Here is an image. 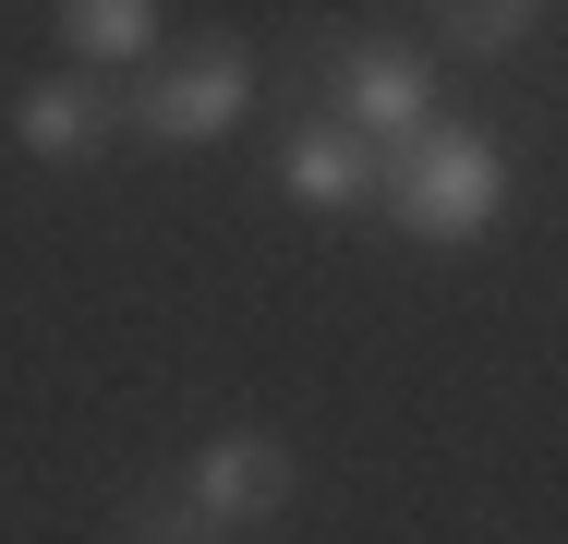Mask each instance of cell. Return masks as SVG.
Wrapping results in <instances>:
<instances>
[{
	"instance_id": "3957f363",
	"label": "cell",
	"mask_w": 568,
	"mask_h": 544,
	"mask_svg": "<svg viewBox=\"0 0 568 544\" xmlns=\"http://www.w3.org/2000/svg\"><path fill=\"white\" fill-rule=\"evenodd\" d=\"M254 85H266L254 37H230V24H206L194 49H170V61H145L133 85H110V98H121V145H158V158H194V145H219V133H242V109H254Z\"/></svg>"
},
{
	"instance_id": "8992f818",
	"label": "cell",
	"mask_w": 568,
	"mask_h": 544,
	"mask_svg": "<svg viewBox=\"0 0 568 544\" xmlns=\"http://www.w3.org/2000/svg\"><path fill=\"white\" fill-rule=\"evenodd\" d=\"M12 145L37 170H85V158L121 145V98L85 85V73H37V85H12Z\"/></svg>"
},
{
	"instance_id": "6da1fadb",
	"label": "cell",
	"mask_w": 568,
	"mask_h": 544,
	"mask_svg": "<svg viewBox=\"0 0 568 544\" xmlns=\"http://www.w3.org/2000/svg\"><path fill=\"white\" fill-rule=\"evenodd\" d=\"M520 194V121H496V109H448L436 133H412L399 158H387V230L399 242H424V254H459V242H484L496 218Z\"/></svg>"
},
{
	"instance_id": "52a82bcc",
	"label": "cell",
	"mask_w": 568,
	"mask_h": 544,
	"mask_svg": "<svg viewBox=\"0 0 568 544\" xmlns=\"http://www.w3.org/2000/svg\"><path fill=\"white\" fill-rule=\"evenodd\" d=\"M49 24H61V73L85 85H133L158 61V0H49Z\"/></svg>"
},
{
	"instance_id": "5b68a950",
	"label": "cell",
	"mask_w": 568,
	"mask_h": 544,
	"mask_svg": "<svg viewBox=\"0 0 568 544\" xmlns=\"http://www.w3.org/2000/svg\"><path fill=\"white\" fill-rule=\"evenodd\" d=\"M266 182H278L291 206H315V218H375L387 206V145H363L327 109H291L278 145H266Z\"/></svg>"
},
{
	"instance_id": "277c9868",
	"label": "cell",
	"mask_w": 568,
	"mask_h": 544,
	"mask_svg": "<svg viewBox=\"0 0 568 544\" xmlns=\"http://www.w3.org/2000/svg\"><path fill=\"white\" fill-rule=\"evenodd\" d=\"M182 496L219 521V533H266V521H291L303 508V447L278 424H219V435H194L182 447Z\"/></svg>"
},
{
	"instance_id": "7a4b0ae2",
	"label": "cell",
	"mask_w": 568,
	"mask_h": 544,
	"mask_svg": "<svg viewBox=\"0 0 568 544\" xmlns=\"http://www.w3.org/2000/svg\"><path fill=\"white\" fill-rule=\"evenodd\" d=\"M291 85H303V109L351 121V133L387 145V158L448 121V61H436L424 37H399V24H327V37H303V49H291Z\"/></svg>"
},
{
	"instance_id": "9c48e42d",
	"label": "cell",
	"mask_w": 568,
	"mask_h": 544,
	"mask_svg": "<svg viewBox=\"0 0 568 544\" xmlns=\"http://www.w3.org/2000/svg\"><path fill=\"white\" fill-rule=\"evenodd\" d=\"M110 544H242V533H219V521L182 496V472H158V484H133V508H121Z\"/></svg>"
},
{
	"instance_id": "ba28073f",
	"label": "cell",
	"mask_w": 568,
	"mask_h": 544,
	"mask_svg": "<svg viewBox=\"0 0 568 544\" xmlns=\"http://www.w3.org/2000/svg\"><path fill=\"white\" fill-rule=\"evenodd\" d=\"M412 12H424L412 37H424L448 73H459V61H471V73H496V61H520V49L545 37V12H557V0H412Z\"/></svg>"
}]
</instances>
